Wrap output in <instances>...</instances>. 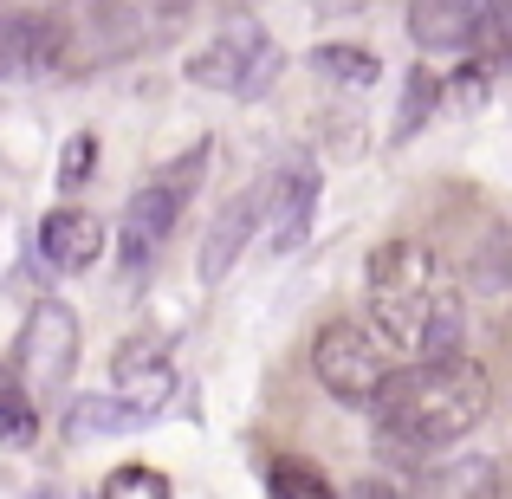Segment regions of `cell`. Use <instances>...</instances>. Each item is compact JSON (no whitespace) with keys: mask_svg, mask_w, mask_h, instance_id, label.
I'll use <instances>...</instances> for the list:
<instances>
[{"mask_svg":"<svg viewBox=\"0 0 512 499\" xmlns=\"http://www.w3.org/2000/svg\"><path fill=\"white\" fill-rule=\"evenodd\" d=\"M370 279V325L396 357L409 363H448L467 357V305L454 273L422 240H383L363 266Z\"/></svg>","mask_w":512,"mask_h":499,"instance_id":"obj_1","label":"cell"},{"mask_svg":"<svg viewBox=\"0 0 512 499\" xmlns=\"http://www.w3.org/2000/svg\"><path fill=\"white\" fill-rule=\"evenodd\" d=\"M493 409V376L474 357L448 363H409L383 383V396L370 402L376 435L389 448H448V441L474 435L480 415Z\"/></svg>","mask_w":512,"mask_h":499,"instance_id":"obj_2","label":"cell"},{"mask_svg":"<svg viewBox=\"0 0 512 499\" xmlns=\"http://www.w3.org/2000/svg\"><path fill=\"white\" fill-rule=\"evenodd\" d=\"M201 163H208V143L175 156L156 182H143L137 195H130L124 227H117V260H124V273H143V266L163 253V240L175 234V221H182V201L195 195V182H201Z\"/></svg>","mask_w":512,"mask_h":499,"instance_id":"obj_3","label":"cell"},{"mask_svg":"<svg viewBox=\"0 0 512 499\" xmlns=\"http://www.w3.org/2000/svg\"><path fill=\"white\" fill-rule=\"evenodd\" d=\"M312 370H318V383H325L338 402H357V409H370V402L383 396V383L396 376V350L376 337V325L338 318V325L318 331Z\"/></svg>","mask_w":512,"mask_h":499,"instance_id":"obj_4","label":"cell"},{"mask_svg":"<svg viewBox=\"0 0 512 499\" xmlns=\"http://www.w3.org/2000/svg\"><path fill=\"white\" fill-rule=\"evenodd\" d=\"M279 65L286 59H279V46L266 39L260 20H227L221 33L188 59V78L208 85V91H227V98H266Z\"/></svg>","mask_w":512,"mask_h":499,"instance_id":"obj_5","label":"cell"},{"mask_svg":"<svg viewBox=\"0 0 512 499\" xmlns=\"http://www.w3.org/2000/svg\"><path fill=\"white\" fill-rule=\"evenodd\" d=\"M59 39V72H91L104 59H124L143 46V26L130 0H65L46 13Z\"/></svg>","mask_w":512,"mask_h":499,"instance_id":"obj_6","label":"cell"},{"mask_svg":"<svg viewBox=\"0 0 512 499\" xmlns=\"http://www.w3.org/2000/svg\"><path fill=\"white\" fill-rule=\"evenodd\" d=\"M78 363V318L72 305L59 299H39L33 312H26V331H20V357H13V376H20L26 389H65V376H72Z\"/></svg>","mask_w":512,"mask_h":499,"instance_id":"obj_7","label":"cell"},{"mask_svg":"<svg viewBox=\"0 0 512 499\" xmlns=\"http://www.w3.org/2000/svg\"><path fill=\"white\" fill-rule=\"evenodd\" d=\"M312 201H318V169L312 163H292L266 182V227H273V247L292 253L312 227Z\"/></svg>","mask_w":512,"mask_h":499,"instance_id":"obj_8","label":"cell"},{"mask_svg":"<svg viewBox=\"0 0 512 499\" xmlns=\"http://www.w3.org/2000/svg\"><path fill=\"white\" fill-rule=\"evenodd\" d=\"M487 0H409V33L422 52H461L480 39Z\"/></svg>","mask_w":512,"mask_h":499,"instance_id":"obj_9","label":"cell"},{"mask_svg":"<svg viewBox=\"0 0 512 499\" xmlns=\"http://www.w3.org/2000/svg\"><path fill=\"white\" fill-rule=\"evenodd\" d=\"M266 221V188H247V195H234L221 214H214L208 240H201V279H227V266L240 260V247L253 240V227Z\"/></svg>","mask_w":512,"mask_h":499,"instance_id":"obj_10","label":"cell"},{"mask_svg":"<svg viewBox=\"0 0 512 499\" xmlns=\"http://www.w3.org/2000/svg\"><path fill=\"white\" fill-rule=\"evenodd\" d=\"M59 72V39L46 13H0V78Z\"/></svg>","mask_w":512,"mask_h":499,"instance_id":"obj_11","label":"cell"},{"mask_svg":"<svg viewBox=\"0 0 512 499\" xmlns=\"http://www.w3.org/2000/svg\"><path fill=\"white\" fill-rule=\"evenodd\" d=\"M500 467L487 454H454V461H435L415 474L409 499H500Z\"/></svg>","mask_w":512,"mask_h":499,"instance_id":"obj_12","label":"cell"},{"mask_svg":"<svg viewBox=\"0 0 512 499\" xmlns=\"http://www.w3.org/2000/svg\"><path fill=\"white\" fill-rule=\"evenodd\" d=\"M39 253H46L52 266H65V273H85L104 253V227L91 221L85 208H52L46 221H39Z\"/></svg>","mask_w":512,"mask_h":499,"instance_id":"obj_13","label":"cell"},{"mask_svg":"<svg viewBox=\"0 0 512 499\" xmlns=\"http://www.w3.org/2000/svg\"><path fill=\"white\" fill-rule=\"evenodd\" d=\"M111 370H117V396H124L130 409H143V415H156L169 402V389H175V376H169V363H163L156 344H124Z\"/></svg>","mask_w":512,"mask_h":499,"instance_id":"obj_14","label":"cell"},{"mask_svg":"<svg viewBox=\"0 0 512 499\" xmlns=\"http://www.w3.org/2000/svg\"><path fill=\"white\" fill-rule=\"evenodd\" d=\"M150 422L143 409H130L124 396H78L72 409H65V435L72 441H98V435H124V428Z\"/></svg>","mask_w":512,"mask_h":499,"instance_id":"obj_15","label":"cell"},{"mask_svg":"<svg viewBox=\"0 0 512 499\" xmlns=\"http://www.w3.org/2000/svg\"><path fill=\"white\" fill-rule=\"evenodd\" d=\"M266 493L273 499H338V487L325 480V467L299 461V454H273V461H266Z\"/></svg>","mask_w":512,"mask_h":499,"instance_id":"obj_16","label":"cell"},{"mask_svg":"<svg viewBox=\"0 0 512 499\" xmlns=\"http://www.w3.org/2000/svg\"><path fill=\"white\" fill-rule=\"evenodd\" d=\"M39 435V415H33V396H26V383L0 363V441L7 448H26V441Z\"/></svg>","mask_w":512,"mask_h":499,"instance_id":"obj_17","label":"cell"},{"mask_svg":"<svg viewBox=\"0 0 512 499\" xmlns=\"http://www.w3.org/2000/svg\"><path fill=\"white\" fill-rule=\"evenodd\" d=\"M312 72H325V78H338V85H376V52L370 46H318L312 52Z\"/></svg>","mask_w":512,"mask_h":499,"instance_id":"obj_18","label":"cell"},{"mask_svg":"<svg viewBox=\"0 0 512 499\" xmlns=\"http://www.w3.org/2000/svg\"><path fill=\"white\" fill-rule=\"evenodd\" d=\"M435 98H441V78L409 72V98H402V111H396V137H415V130L428 124V111H435Z\"/></svg>","mask_w":512,"mask_h":499,"instance_id":"obj_19","label":"cell"},{"mask_svg":"<svg viewBox=\"0 0 512 499\" xmlns=\"http://www.w3.org/2000/svg\"><path fill=\"white\" fill-rule=\"evenodd\" d=\"M98 499H169V480L156 467H117Z\"/></svg>","mask_w":512,"mask_h":499,"instance_id":"obj_20","label":"cell"},{"mask_svg":"<svg viewBox=\"0 0 512 499\" xmlns=\"http://www.w3.org/2000/svg\"><path fill=\"white\" fill-rule=\"evenodd\" d=\"M480 46L493 65H512V0H487V20H480Z\"/></svg>","mask_w":512,"mask_h":499,"instance_id":"obj_21","label":"cell"},{"mask_svg":"<svg viewBox=\"0 0 512 499\" xmlns=\"http://www.w3.org/2000/svg\"><path fill=\"white\" fill-rule=\"evenodd\" d=\"M91 169H98V143H91V137H72V143H65V156H59V182L78 188V182H91Z\"/></svg>","mask_w":512,"mask_h":499,"instance_id":"obj_22","label":"cell"},{"mask_svg":"<svg viewBox=\"0 0 512 499\" xmlns=\"http://www.w3.org/2000/svg\"><path fill=\"white\" fill-rule=\"evenodd\" d=\"M357 499H396V487H363Z\"/></svg>","mask_w":512,"mask_h":499,"instance_id":"obj_23","label":"cell"}]
</instances>
